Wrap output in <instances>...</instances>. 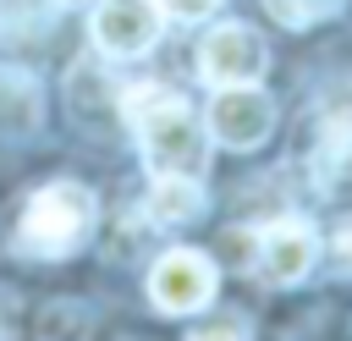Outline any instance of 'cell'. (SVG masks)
Here are the masks:
<instances>
[{
  "label": "cell",
  "mask_w": 352,
  "mask_h": 341,
  "mask_svg": "<svg viewBox=\"0 0 352 341\" xmlns=\"http://www.w3.org/2000/svg\"><path fill=\"white\" fill-rule=\"evenodd\" d=\"M126 116H132L143 165L154 176H198L209 165V126L192 116L187 99L160 94V88H138L126 99Z\"/></svg>",
  "instance_id": "obj_1"
},
{
  "label": "cell",
  "mask_w": 352,
  "mask_h": 341,
  "mask_svg": "<svg viewBox=\"0 0 352 341\" xmlns=\"http://www.w3.org/2000/svg\"><path fill=\"white\" fill-rule=\"evenodd\" d=\"M94 192L82 182H50L28 198L22 226H16V248L28 258H66L88 231H94Z\"/></svg>",
  "instance_id": "obj_2"
},
{
  "label": "cell",
  "mask_w": 352,
  "mask_h": 341,
  "mask_svg": "<svg viewBox=\"0 0 352 341\" xmlns=\"http://www.w3.org/2000/svg\"><path fill=\"white\" fill-rule=\"evenodd\" d=\"M220 275H214V258L198 253V248H170L154 270H148V302L160 314H198L209 308Z\"/></svg>",
  "instance_id": "obj_3"
},
{
  "label": "cell",
  "mask_w": 352,
  "mask_h": 341,
  "mask_svg": "<svg viewBox=\"0 0 352 341\" xmlns=\"http://www.w3.org/2000/svg\"><path fill=\"white\" fill-rule=\"evenodd\" d=\"M204 126L214 143L226 148H258L275 126V99L258 88V82H236V88H214L209 110H204Z\"/></svg>",
  "instance_id": "obj_4"
},
{
  "label": "cell",
  "mask_w": 352,
  "mask_h": 341,
  "mask_svg": "<svg viewBox=\"0 0 352 341\" xmlns=\"http://www.w3.org/2000/svg\"><path fill=\"white\" fill-rule=\"evenodd\" d=\"M270 66V50L253 28L242 22H220L214 33H204L198 44V77L209 88H236V82H258Z\"/></svg>",
  "instance_id": "obj_5"
},
{
  "label": "cell",
  "mask_w": 352,
  "mask_h": 341,
  "mask_svg": "<svg viewBox=\"0 0 352 341\" xmlns=\"http://www.w3.org/2000/svg\"><path fill=\"white\" fill-rule=\"evenodd\" d=\"M314 258H319V236H314L308 220H270V226H258V253H253V264H258V275H264L270 286L302 280V275L314 270Z\"/></svg>",
  "instance_id": "obj_6"
},
{
  "label": "cell",
  "mask_w": 352,
  "mask_h": 341,
  "mask_svg": "<svg viewBox=\"0 0 352 341\" xmlns=\"http://www.w3.org/2000/svg\"><path fill=\"white\" fill-rule=\"evenodd\" d=\"M160 38V6L154 0H99L94 6V44L116 60L143 55Z\"/></svg>",
  "instance_id": "obj_7"
},
{
  "label": "cell",
  "mask_w": 352,
  "mask_h": 341,
  "mask_svg": "<svg viewBox=\"0 0 352 341\" xmlns=\"http://www.w3.org/2000/svg\"><path fill=\"white\" fill-rule=\"evenodd\" d=\"M143 209H148L154 226H182L204 209V187H198V176H154Z\"/></svg>",
  "instance_id": "obj_8"
},
{
  "label": "cell",
  "mask_w": 352,
  "mask_h": 341,
  "mask_svg": "<svg viewBox=\"0 0 352 341\" xmlns=\"http://www.w3.org/2000/svg\"><path fill=\"white\" fill-rule=\"evenodd\" d=\"M264 11H270L275 22H286V28H308V22L330 16L336 0H264Z\"/></svg>",
  "instance_id": "obj_9"
},
{
  "label": "cell",
  "mask_w": 352,
  "mask_h": 341,
  "mask_svg": "<svg viewBox=\"0 0 352 341\" xmlns=\"http://www.w3.org/2000/svg\"><path fill=\"white\" fill-rule=\"evenodd\" d=\"M220 0H160V11L165 16H176V22H198V16H209Z\"/></svg>",
  "instance_id": "obj_10"
},
{
  "label": "cell",
  "mask_w": 352,
  "mask_h": 341,
  "mask_svg": "<svg viewBox=\"0 0 352 341\" xmlns=\"http://www.w3.org/2000/svg\"><path fill=\"white\" fill-rule=\"evenodd\" d=\"M336 258H341V270H352V226L336 236Z\"/></svg>",
  "instance_id": "obj_11"
},
{
  "label": "cell",
  "mask_w": 352,
  "mask_h": 341,
  "mask_svg": "<svg viewBox=\"0 0 352 341\" xmlns=\"http://www.w3.org/2000/svg\"><path fill=\"white\" fill-rule=\"evenodd\" d=\"M192 341H242V336H236V330H226V324H220V330H204V336H192Z\"/></svg>",
  "instance_id": "obj_12"
},
{
  "label": "cell",
  "mask_w": 352,
  "mask_h": 341,
  "mask_svg": "<svg viewBox=\"0 0 352 341\" xmlns=\"http://www.w3.org/2000/svg\"><path fill=\"white\" fill-rule=\"evenodd\" d=\"M60 6H82V0H60Z\"/></svg>",
  "instance_id": "obj_13"
}]
</instances>
